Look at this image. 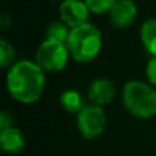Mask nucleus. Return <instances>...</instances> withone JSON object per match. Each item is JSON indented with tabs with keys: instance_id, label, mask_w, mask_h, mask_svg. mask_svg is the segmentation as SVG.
I'll list each match as a JSON object with an SVG mask.
<instances>
[{
	"instance_id": "nucleus-3",
	"label": "nucleus",
	"mask_w": 156,
	"mask_h": 156,
	"mask_svg": "<svg viewBox=\"0 0 156 156\" xmlns=\"http://www.w3.org/2000/svg\"><path fill=\"white\" fill-rule=\"evenodd\" d=\"M103 47V34L93 23L73 27L67 40L70 56L80 63H89L100 54Z\"/></svg>"
},
{
	"instance_id": "nucleus-16",
	"label": "nucleus",
	"mask_w": 156,
	"mask_h": 156,
	"mask_svg": "<svg viewBox=\"0 0 156 156\" xmlns=\"http://www.w3.org/2000/svg\"><path fill=\"white\" fill-rule=\"evenodd\" d=\"M11 126H12V115L8 111H2L0 112V129L4 130Z\"/></svg>"
},
{
	"instance_id": "nucleus-7",
	"label": "nucleus",
	"mask_w": 156,
	"mask_h": 156,
	"mask_svg": "<svg viewBox=\"0 0 156 156\" xmlns=\"http://www.w3.org/2000/svg\"><path fill=\"white\" fill-rule=\"evenodd\" d=\"M116 94L115 83L112 80L105 77H99L94 78L88 86V92L86 96L90 100L92 104L96 105H105L114 100Z\"/></svg>"
},
{
	"instance_id": "nucleus-4",
	"label": "nucleus",
	"mask_w": 156,
	"mask_h": 156,
	"mask_svg": "<svg viewBox=\"0 0 156 156\" xmlns=\"http://www.w3.org/2000/svg\"><path fill=\"white\" fill-rule=\"evenodd\" d=\"M69 56H70V52H69L67 44L45 38L36 51V63L44 71L56 73L66 67Z\"/></svg>"
},
{
	"instance_id": "nucleus-12",
	"label": "nucleus",
	"mask_w": 156,
	"mask_h": 156,
	"mask_svg": "<svg viewBox=\"0 0 156 156\" xmlns=\"http://www.w3.org/2000/svg\"><path fill=\"white\" fill-rule=\"evenodd\" d=\"M70 27L62 21H54L47 27V38L49 40H56L60 43L67 44L69 36H70Z\"/></svg>"
},
{
	"instance_id": "nucleus-1",
	"label": "nucleus",
	"mask_w": 156,
	"mask_h": 156,
	"mask_svg": "<svg viewBox=\"0 0 156 156\" xmlns=\"http://www.w3.org/2000/svg\"><path fill=\"white\" fill-rule=\"evenodd\" d=\"M5 86L12 99L25 104L34 103L45 89V71L36 60H18L8 69Z\"/></svg>"
},
{
	"instance_id": "nucleus-8",
	"label": "nucleus",
	"mask_w": 156,
	"mask_h": 156,
	"mask_svg": "<svg viewBox=\"0 0 156 156\" xmlns=\"http://www.w3.org/2000/svg\"><path fill=\"white\" fill-rule=\"evenodd\" d=\"M108 14L112 26L125 29L134 22L138 14V8L134 0H116Z\"/></svg>"
},
{
	"instance_id": "nucleus-14",
	"label": "nucleus",
	"mask_w": 156,
	"mask_h": 156,
	"mask_svg": "<svg viewBox=\"0 0 156 156\" xmlns=\"http://www.w3.org/2000/svg\"><path fill=\"white\" fill-rule=\"evenodd\" d=\"M83 2L86 3L90 12L105 14V12H110L116 0H83Z\"/></svg>"
},
{
	"instance_id": "nucleus-18",
	"label": "nucleus",
	"mask_w": 156,
	"mask_h": 156,
	"mask_svg": "<svg viewBox=\"0 0 156 156\" xmlns=\"http://www.w3.org/2000/svg\"><path fill=\"white\" fill-rule=\"evenodd\" d=\"M62 2H63V0H62Z\"/></svg>"
},
{
	"instance_id": "nucleus-2",
	"label": "nucleus",
	"mask_w": 156,
	"mask_h": 156,
	"mask_svg": "<svg viewBox=\"0 0 156 156\" xmlns=\"http://www.w3.org/2000/svg\"><path fill=\"white\" fill-rule=\"evenodd\" d=\"M122 103L136 118H152L156 115V89L141 80L127 81L122 88Z\"/></svg>"
},
{
	"instance_id": "nucleus-10",
	"label": "nucleus",
	"mask_w": 156,
	"mask_h": 156,
	"mask_svg": "<svg viewBox=\"0 0 156 156\" xmlns=\"http://www.w3.org/2000/svg\"><path fill=\"white\" fill-rule=\"evenodd\" d=\"M59 101H60V105H62L66 111H69V112H71V114H77V115L86 105L85 99H83V96L81 94V92L77 90V89H71V88L66 89V90H63L62 93H60Z\"/></svg>"
},
{
	"instance_id": "nucleus-15",
	"label": "nucleus",
	"mask_w": 156,
	"mask_h": 156,
	"mask_svg": "<svg viewBox=\"0 0 156 156\" xmlns=\"http://www.w3.org/2000/svg\"><path fill=\"white\" fill-rule=\"evenodd\" d=\"M145 74H147L149 83L152 86H156V56H152L148 60L147 67H145Z\"/></svg>"
},
{
	"instance_id": "nucleus-13",
	"label": "nucleus",
	"mask_w": 156,
	"mask_h": 156,
	"mask_svg": "<svg viewBox=\"0 0 156 156\" xmlns=\"http://www.w3.org/2000/svg\"><path fill=\"white\" fill-rule=\"evenodd\" d=\"M15 48L14 45L5 38L0 40V66L2 67H11L14 65L15 59Z\"/></svg>"
},
{
	"instance_id": "nucleus-17",
	"label": "nucleus",
	"mask_w": 156,
	"mask_h": 156,
	"mask_svg": "<svg viewBox=\"0 0 156 156\" xmlns=\"http://www.w3.org/2000/svg\"><path fill=\"white\" fill-rule=\"evenodd\" d=\"M10 25H11V16L8 15L7 12H2V15H0V27L5 29V27H8Z\"/></svg>"
},
{
	"instance_id": "nucleus-11",
	"label": "nucleus",
	"mask_w": 156,
	"mask_h": 156,
	"mask_svg": "<svg viewBox=\"0 0 156 156\" xmlns=\"http://www.w3.org/2000/svg\"><path fill=\"white\" fill-rule=\"evenodd\" d=\"M140 37L147 51L152 56H156V16L148 18L143 22L140 29Z\"/></svg>"
},
{
	"instance_id": "nucleus-5",
	"label": "nucleus",
	"mask_w": 156,
	"mask_h": 156,
	"mask_svg": "<svg viewBox=\"0 0 156 156\" xmlns=\"http://www.w3.org/2000/svg\"><path fill=\"white\" fill-rule=\"evenodd\" d=\"M107 125V115L103 107L96 104H86L77 115V127L81 136L86 140H93L103 134Z\"/></svg>"
},
{
	"instance_id": "nucleus-6",
	"label": "nucleus",
	"mask_w": 156,
	"mask_h": 156,
	"mask_svg": "<svg viewBox=\"0 0 156 156\" xmlns=\"http://www.w3.org/2000/svg\"><path fill=\"white\" fill-rule=\"evenodd\" d=\"M90 10L83 0H63L59 5V15L70 29L88 23Z\"/></svg>"
},
{
	"instance_id": "nucleus-9",
	"label": "nucleus",
	"mask_w": 156,
	"mask_h": 156,
	"mask_svg": "<svg viewBox=\"0 0 156 156\" xmlns=\"http://www.w3.org/2000/svg\"><path fill=\"white\" fill-rule=\"evenodd\" d=\"M25 134L18 127L11 126L0 132V147L7 154H18L25 148Z\"/></svg>"
}]
</instances>
